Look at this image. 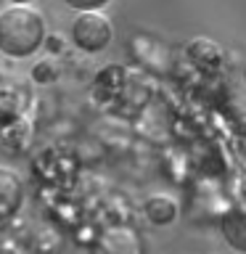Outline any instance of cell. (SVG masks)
Segmentation results:
<instances>
[{
	"label": "cell",
	"instance_id": "obj_10",
	"mask_svg": "<svg viewBox=\"0 0 246 254\" xmlns=\"http://www.w3.org/2000/svg\"><path fill=\"white\" fill-rule=\"evenodd\" d=\"M8 3H13V5H16V3H32V0H8Z\"/></svg>",
	"mask_w": 246,
	"mask_h": 254
},
{
	"label": "cell",
	"instance_id": "obj_1",
	"mask_svg": "<svg viewBox=\"0 0 246 254\" xmlns=\"http://www.w3.org/2000/svg\"><path fill=\"white\" fill-rule=\"evenodd\" d=\"M45 19L37 8L16 3L0 13V51L13 59H27L43 45Z\"/></svg>",
	"mask_w": 246,
	"mask_h": 254
},
{
	"label": "cell",
	"instance_id": "obj_2",
	"mask_svg": "<svg viewBox=\"0 0 246 254\" xmlns=\"http://www.w3.org/2000/svg\"><path fill=\"white\" fill-rule=\"evenodd\" d=\"M111 37H114V27L109 16L101 11H79L77 19L71 21V40L85 53L103 51L111 43Z\"/></svg>",
	"mask_w": 246,
	"mask_h": 254
},
{
	"label": "cell",
	"instance_id": "obj_8",
	"mask_svg": "<svg viewBox=\"0 0 246 254\" xmlns=\"http://www.w3.org/2000/svg\"><path fill=\"white\" fill-rule=\"evenodd\" d=\"M63 3L74 8V11H101L109 0H63Z\"/></svg>",
	"mask_w": 246,
	"mask_h": 254
},
{
	"label": "cell",
	"instance_id": "obj_6",
	"mask_svg": "<svg viewBox=\"0 0 246 254\" xmlns=\"http://www.w3.org/2000/svg\"><path fill=\"white\" fill-rule=\"evenodd\" d=\"M146 214L154 225H170V222H175V217H178V204H175V198H170V196L156 193L146 201Z\"/></svg>",
	"mask_w": 246,
	"mask_h": 254
},
{
	"label": "cell",
	"instance_id": "obj_3",
	"mask_svg": "<svg viewBox=\"0 0 246 254\" xmlns=\"http://www.w3.org/2000/svg\"><path fill=\"white\" fill-rule=\"evenodd\" d=\"M90 254H148L146 238L130 225H109L95 236Z\"/></svg>",
	"mask_w": 246,
	"mask_h": 254
},
{
	"label": "cell",
	"instance_id": "obj_5",
	"mask_svg": "<svg viewBox=\"0 0 246 254\" xmlns=\"http://www.w3.org/2000/svg\"><path fill=\"white\" fill-rule=\"evenodd\" d=\"M24 201V186L21 178L8 167H0V217H11L19 212V206Z\"/></svg>",
	"mask_w": 246,
	"mask_h": 254
},
{
	"label": "cell",
	"instance_id": "obj_11",
	"mask_svg": "<svg viewBox=\"0 0 246 254\" xmlns=\"http://www.w3.org/2000/svg\"><path fill=\"white\" fill-rule=\"evenodd\" d=\"M244 77H246V71H244Z\"/></svg>",
	"mask_w": 246,
	"mask_h": 254
},
{
	"label": "cell",
	"instance_id": "obj_7",
	"mask_svg": "<svg viewBox=\"0 0 246 254\" xmlns=\"http://www.w3.org/2000/svg\"><path fill=\"white\" fill-rule=\"evenodd\" d=\"M188 51L196 61L206 64V66H217L220 64V48H217V43H212V40H193Z\"/></svg>",
	"mask_w": 246,
	"mask_h": 254
},
{
	"label": "cell",
	"instance_id": "obj_9",
	"mask_svg": "<svg viewBox=\"0 0 246 254\" xmlns=\"http://www.w3.org/2000/svg\"><path fill=\"white\" fill-rule=\"evenodd\" d=\"M0 254H21L16 246H11V244H0Z\"/></svg>",
	"mask_w": 246,
	"mask_h": 254
},
{
	"label": "cell",
	"instance_id": "obj_4",
	"mask_svg": "<svg viewBox=\"0 0 246 254\" xmlns=\"http://www.w3.org/2000/svg\"><path fill=\"white\" fill-rule=\"evenodd\" d=\"M220 230H222V236H225V241L233 246L236 252L246 254V198H241V201L233 204L225 214H222Z\"/></svg>",
	"mask_w": 246,
	"mask_h": 254
}]
</instances>
